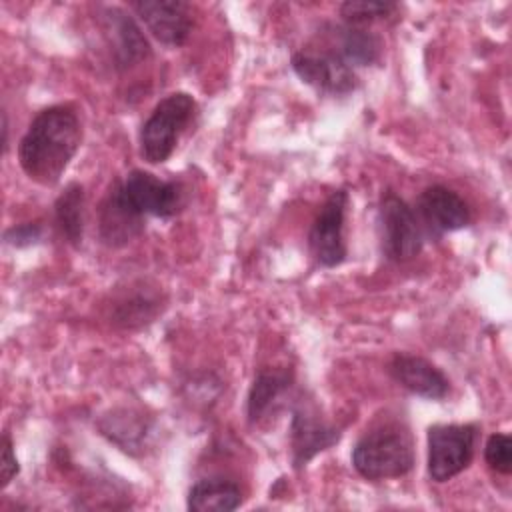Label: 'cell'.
<instances>
[{
    "label": "cell",
    "instance_id": "cell-1",
    "mask_svg": "<svg viewBox=\"0 0 512 512\" xmlns=\"http://www.w3.org/2000/svg\"><path fill=\"white\" fill-rule=\"evenodd\" d=\"M82 142L78 114L68 104L40 110L18 144V162L24 174L40 186L60 182Z\"/></svg>",
    "mask_w": 512,
    "mask_h": 512
},
{
    "label": "cell",
    "instance_id": "cell-2",
    "mask_svg": "<svg viewBox=\"0 0 512 512\" xmlns=\"http://www.w3.org/2000/svg\"><path fill=\"white\" fill-rule=\"evenodd\" d=\"M414 440L398 424L366 432L352 448V466L366 480L400 478L414 468Z\"/></svg>",
    "mask_w": 512,
    "mask_h": 512
},
{
    "label": "cell",
    "instance_id": "cell-3",
    "mask_svg": "<svg viewBox=\"0 0 512 512\" xmlns=\"http://www.w3.org/2000/svg\"><path fill=\"white\" fill-rule=\"evenodd\" d=\"M194 114L196 100L188 92L164 96L140 128V156L150 164L166 162Z\"/></svg>",
    "mask_w": 512,
    "mask_h": 512
},
{
    "label": "cell",
    "instance_id": "cell-4",
    "mask_svg": "<svg viewBox=\"0 0 512 512\" xmlns=\"http://www.w3.org/2000/svg\"><path fill=\"white\" fill-rule=\"evenodd\" d=\"M120 200L138 216L170 218L186 204L184 186L176 180H160L152 172L132 170L112 184Z\"/></svg>",
    "mask_w": 512,
    "mask_h": 512
},
{
    "label": "cell",
    "instance_id": "cell-5",
    "mask_svg": "<svg viewBox=\"0 0 512 512\" xmlns=\"http://www.w3.org/2000/svg\"><path fill=\"white\" fill-rule=\"evenodd\" d=\"M378 230L382 252L394 262L412 260L424 246V232L414 208L392 190L380 198Z\"/></svg>",
    "mask_w": 512,
    "mask_h": 512
},
{
    "label": "cell",
    "instance_id": "cell-6",
    "mask_svg": "<svg viewBox=\"0 0 512 512\" xmlns=\"http://www.w3.org/2000/svg\"><path fill=\"white\" fill-rule=\"evenodd\" d=\"M478 438L476 424H434L428 428V476L434 482H448L464 472Z\"/></svg>",
    "mask_w": 512,
    "mask_h": 512
},
{
    "label": "cell",
    "instance_id": "cell-7",
    "mask_svg": "<svg viewBox=\"0 0 512 512\" xmlns=\"http://www.w3.org/2000/svg\"><path fill=\"white\" fill-rule=\"evenodd\" d=\"M348 200L350 198L346 190H334L310 226L308 246L316 262L324 268L340 266L346 260L348 248L344 240V222Z\"/></svg>",
    "mask_w": 512,
    "mask_h": 512
},
{
    "label": "cell",
    "instance_id": "cell-8",
    "mask_svg": "<svg viewBox=\"0 0 512 512\" xmlns=\"http://www.w3.org/2000/svg\"><path fill=\"white\" fill-rule=\"evenodd\" d=\"M290 64L304 84L324 94H350L358 86L356 72L338 54L296 52Z\"/></svg>",
    "mask_w": 512,
    "mask_h": 512
},
{
    "label": "cell",
    "instance_id": "cell-9",
    "mask_svg": "<svg viewBox=\"0 0 512 512\" xmlns=\"http://www.w3.org/2000/svg\"><path fill=\"white\" fill-rule=\"evenodd\" d=\"M416 216L434 236L466 228L472 220L468 202L442 184H432L420 192L416 200Z\"/></svg>",
    "mask_w": 512,
    "mask_h": 512
},
{
    "label": "cell",
    "instance_id": "cell-10",
    "mask_svg": "<svg viewBox=\"0 0 512 512\" xmlns=\"http://www.w3.org/2000/svg\"><path fill=\"white\" fill-rule=\"evenodd\" d=\"M130 8L144 22L148 32L166 46L186 42L192 28L190 6L182 0H136Z\"/></svg>",
    "mask_w": 512,
    "mask_h": 512
},
{
    "label": "cell",
    "instance_id": "cell-11",
    "mask_svg": "<svg viewBox=\"0 0 512 512\" xmlns=\"http://www.w3.org/2000/svg\"><path fill=\"white\" fill-rule=\"evenodd\" d=\"M388 372L402 388L428 400H442L450 392L444 372L416 354L396 352L388 364Z\"/></svg>",
    "mask_w": 512,
    "mask_h": 512
},
{
    "label": "cell",
    "instance_id": "cell-12",
    "mask_svg": "<svg viewBox=\"0 0 512 512\" xmlns=\"http://www.w3.org/2000/svg\"><path fill=\"white\" fill-rule=\"evenodd\" d=\"M342 432L340 428L320 420L318 414L308 408H298L292 414L290 424V446L294 468L306 466L316 454L338 444Z\"/></svg>",
    "mask_w": 512,
    "mask_h": 512
},
{
    "label": "cell",
    "instance_id": "cell-13",
    "mask_svg": "<svg viewBox=\"0 0 512 512\" xmlns=\"http://www.w3.org/2000/svg\"><path fill=\"white\" fill-rule=\"evenodd\" d=\"M106 32L110 34L114 56L120 66H132L150 56V44L138 24L120 8H106L102 14Z\"/></svg>",
    "mask_w": 512,
    "mask_h": 512
},
{
    "label": "cell",
    "instance_id": "cell-14",
    "mask_svg": "<svg viewBox=\"0 0 512 512\" xmlns=\"http://www.w3.org/2000/svg\"><path fill=\"white\" fill-rule=\"evenodd\" d=\"M100 238L108 246H124L144 230V218L134 214L110 186L100 204Z\"/></svg>",
    "mask_w": 512,
    "mask_h": 512
},
{
    "label": "cell",
    "instance_id": "cell-15",
    "mask_svg": "<svg viewBox=\"0 0 512 512\" xmlns=\"http://www.w3.org/2000/svg\"><path fill=\"white\" fill-rule=\"evenodd\" d=\"M242 504V490L234 480L202 478L188 490L186 506L192 512H230Z\"/></svg>",
    "mask_w": 512,
    "mask_h": 512
},
{
    "label": "cell",
    "instance_id": "cell-16",
    "mask_svg": "<svg viewBox=\"0 0 512 512\" xmlns=\"http://www.w3.org/2000/svg\"><path fill=\"white\" fill-rule=\"evenodd\" d=\"M54 218L62 236L80 246L84 236V188L78 182H70L54 202Z\"/></svg>",
    "mask_w": 512,
    "mask_h": 512
},
{
    "label": "cell",
    "instance_id": "cell-17",
    "mask_svg": "<svg viewBox=\"0 0 512 512\" xmlns=\"http://www.w3.org/2000/svg\"><path fill=\"white\" fill-rule=\"evenodd\" d=\"M292 382V374L286 370H262L254 378L250 392H248V402H246V412L250 422H258L270 406L276 402V398L288 390Z\"/></svg>",
    "mask_w": 512,
    "mask_h": 512
},
{
    "label": "cell",
    "instance_id": "cell-18",
    "mask_svg": "<svg viewBox=\"0 0 512 512\" xmlns=\"http://www.w3.org/2000/svg\"><path fill=\"white\" fill-rule=\"evenodd\" d=\"M382 42L376 34L362 26H348L340 30V52L338 56L350 66H370L378 62Z\"/></svg>",
    "mask_w": 512,
    "mask_h": 512
},
{
    "label": "cell",
    "instance_id": "cell-19",
    "mask_svg": "<svg viewBox=\"0 0 512 512\" xmlns=\"http://www.w3.org/2000/svg\"><path fill=\"white\" fill-rule=\"evenodd\" d=\"M398 6L382 0H348L340 4V16L348 26H364L374 20L388 18Z\"/></svg>",
    "mask_w": 512,
    "mask_h": 512
},
{
    "label": "cell",
    "instance_id": "cell-20",
    "mask_svg": "<svg viewBox=\"0 0 512 512\" xmlns=\"http://www.w3.org/2000/svg\"><path fill=\"white\" fill-rule=\"evenodd\" d=\"M484 460L494 472L508 476L512 472V440H510V436L502 434V432L492 434L484 446Z\"/></svg>",
    "mask_w": 512,
    "mask_h": 512
},
{
    "label": "cell",
    "instance_id": "cell-21",
    "mask_svg": "<svg viewBox=\"0 0 512 512\" xmlns=\"http://www.w3.org/2000/svg\"><path fill=\"white\" fill-rule=\"evenodd\" d=\"M42 234V226L38 222H26V224H18L12 226L10 230H6L4 240L12 246H30L34 244Z\"/></svg>",
    "mask_w": 512,
    "mask_h": 512
},
{
    "label": "cell",
    "instance_id": "cell-22",
    "mask_svg": "<svg viewBox=\"0 0 512 512\" xmlns=\"http://www.w3.org/2000/svg\"><path fill=\"white\" fill-rule=\"evenodd\" d=\"M18 472H20V466L14 454V444L10 436L4 432L2 434V488H6Z\"/></svg>",
    "mask_w": 512,
    "mask_h": 512
},
{
    "label": "cell",
    "instance_id": "cell-23",
    "mask_svg": "<svg viewBox=\"0 0 512 512\" xmlns=\"http://www.w3.org/2000/svg\"><path fill=\"white\" fill-rule=\"evenodd\" d=\"M8 150V118L6 112H2V152L6 154Z\"/></svg>",
    "mask_w": 512,
    "mask_h": 512
}]
</instances>
